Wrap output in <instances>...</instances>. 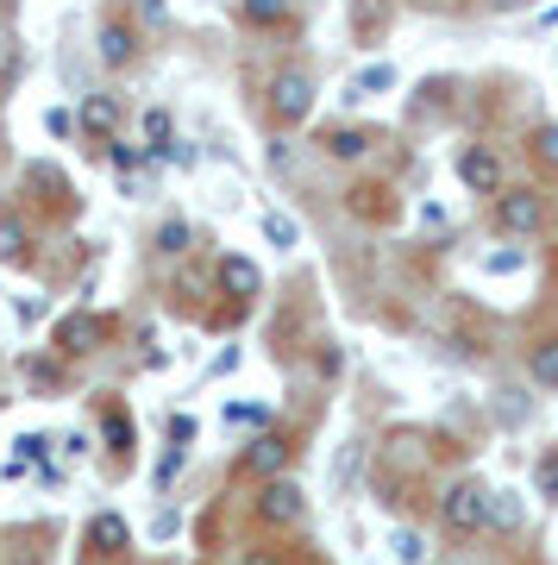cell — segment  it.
I'll use <instances>...</instances> for the list:
<instances>
[{
    "instance_id": "3",
    "label": "cell",
    "mask_w": 558,
    "mask_h": 565,
    "mask_svg": "<svg viewBox=\"0 0 558 565\" xmlns=\"http://www.w3.org/2000/svg\"><path fill=\"white\" fill-rule=\"evenodd\" d=\"M490 214H496V233H508V239H534L552 221V207H546L539 189H502L496 202H490Z\"/></svg>"
},
{
    "instance_id": "22",
    "label": "cell",
    "mask_w": 558,
    "mask_h": 565,
    "mask_svg": "<svg viewBox=\"0 0 558 565\" xmlns=\"http://www.w3.org/2000/svg\"><path fill=\"white\" fill-rule=\"evenodd\" d=\"M326 151H333V158H364V151H371V139H364V132H333V139H326Z\"/></svg>"
},
{
    "instance_id": "14",
    "label": "cell",
    "mask_w": 558,
    "mask_h": 565,
    "mask_svg": "<svg viewBox=\"0 0 558 565\" xmlns=\"http://www.w3.org/2000/svg\"><path fill=\"white\" fill-rule=\"evenodd\" d=\"M527 158H534L546 177H558V126H534V132H527Z\"/></svg>"
},
{
    "instance_id": "21",
    "label": "cell",
    "mask_w": 558,
    "mask_h": 565,
    "mask_svg": "<svg viewBox=\"0 0 558 565\" xmlns=\"http://www.w3.org/2000/svg\"><path fill=\"white\" fill-rule=\"evenodd\" d=\"M170 132H176V126H170V114H163V107H151V114H144V139H151V158H158L163 145H170Z\"/></svg>"
},
{
    "instance_id": "6",
    "label": "cell",
    "mask_w": 558,
    "mask_h": 565,
    "mask_svg": "<svg viewBox=\"0 0 558 565\" xmlns=\"http://www.w3.org/2000/svg\"><path fill=\"white\" fill-rule=\"evenodd\" d=\"M95 51H100V63H107V70H126V63H139V32L107 13V20H100V32H95Z\"/></svg>"
},
{
    "instance_id": "1",
    "label": "cell",
    "mask_w": 558,
    "mask_h": 565,
    "mask_svg": "<svg viewBox=\"0 0 558 565\" xmlns=\"http://www.w3.org/2000/svg\"><path fill=\"white\" fill-rule=\"evenodd\" d=\"M439 527H446L452 541H483V534H490V484L459 478V484L439 497Z\"/></svg>"
},
{
    "instance_id": "12",
    "label": "cell",
    "mask_w": 558,
    "mask_h": 565,
    "mask_svg": "<svg viewBox=\"0 0 558 565\" xmlns=\"http://www.w3.org/2000/svg\"><path fill=\"white\" fill-rule=\"evenodd\" d=\"M527 377H534L539 390H558V333L527 345Z\"/></svg>"
},
{
    "instance_id": "27",
    "label": "cell",
    "mask_w": 558,
    "mask_h": 565,
    "mask_svg": "<svg viewBox=\"0 0 558 565\" xmlns=\"http://www.w3.org/2000/svg\"><path fill=\"white\" fill-rule=\"evenodd\" d=\"M144 13H151V20H163V0H139Z\"/></svg>"
},
{
    "instance_id": "10",
    "label": "cell",
    "mask_w": 558,
    "mask_h": 565,
    "mask_svg": "<svg viewBox=\"0 0 558 565\" xmlns=\"http://www.w3.org/2000/svg\"><path fill=\"white\" fill-rule=\"evenodd\" d=\"M100 340H107V321H100V315H69V321H57V345L69 352V359L95 352Z\"/></svg>"
},
{
    "instance_id": "23",
    "label": "cell",
    "mask_w": 558,
    "mask_h": 565,
    "mask_svg": "<svg viewBox=\"0 0 558 565\" xmlns=\"http://www.w3.org/2000/svg\"><path fill=\"white\" fill-rule=\"evenodd\" d=\"M534 484H539V497H546V503H558V452H546V459H539Z\"/></svg>"
},
{
    "instance_id": "2",
    "label": "cell",
    "mask_w": 558,
    "mask_h": 565,
    "mask_svg": "<svg viewBox=\"0 0 558 565\" xmlns=\"http://www.w3.org/2000/svg\"><path fill=\"white\" fill-rule=\"evenodd\" d=\"M264 114H270V126H282V132H296V126H308V114H314V76L308 70H277L270 76V95H264Z\"/></svg>"
},
{
    "instance_id": "11",
    "label": "cell",
    "mask_w": 558,
    "mask_h": 565,
    "mask_svg": "<svg viewBox=\"0 0 558 565\" xmlns=\"http://www.w3.org/2000/svg\"><path fill=\"white\" fill-rule=\"evenodd\" d=\"M0 264H32V226L0 207Z\"/></svg>"
},
{
    "instance_id": "15",
    "label": "cell",
    "mask_w": 558,
    "mask_h": 565,
    "mask_svg": "<svg viewBox=\"0 0 558 565\" xmlns=\"http://www.w3.org/2000/svg\"><path fill=\"white\" fill-rule=\"evenodd\" d=\"M239 20L258 25V32H270V25L289 20V0H239Z\"/></svg>"
},
{
    "instance_id": "19",
    "label": "cell",
    "mask_w": 558,
    "mask_h": 565,
    "mask_svg": "<svg viewBox=\"0 0 558 565\" xmlns=\"http://www.w3.org/2000/svg\"><path fill=\"white\" fill-rule=\"evenodd\" d=\"M189 239H195V233H189V221H163L158 226V252H163V258H182V252H189Z\"/></svg>"
},
{
    "instance_id": "20",
    "label": "cell",
    "mask_w": 558,
    "mask_h": 565,
    "mask_svg": "<svg viewBox=\"0 0 558 565\" xmlns=\"http://www.w3.org/2000/svg\"><path fill=\"white\" fill-rule=\"evenodd\" d=\"M383 88H396V70L389 63H371L364 76H352V95H383Z\"/></svg>"
},
{
    "instance_id": "9",
    "label": "cell",
    "mask_w": 558,
    "mask_h": 565,
    "mask_svg": "<svg viewBox=\"0 0 558 565\" xmlns=\"http://www.w3.org/2000/svg\"><path fill=\"white\" fill-rule=\"evenodd\" d=\"M289 452H296V446H289V434H258V440H251V452H245V471H258V484H264V478H282Z\"/></svg>"
},
{
    "instance_id": "25",
    "label": "cell",
    "mask_w": 558,
    "mask_h": 565,
    "mask_svg": "<svg viewBox=\"0 0 558 565\" xmlns=\"http://www.w3.org/2000/svg\"><path fill=\"white\" fill-rule=\"evenodd\" d=\"M69 126H76V120H69V114H63V107H51V114H44V132H51V139H63V132H69Z\"/></svg>"
},
{
    "instance_id": "8",
    "label": "cell",
    "mask_w": 558,
    "mask_h": 565,
    "mask_svg": "<svg viewBox=\"0 0 558 565\" xmlns=\"http://www.w3.org/2000/svg\"><path fill=\"white\" fill-rule=\"evenodd\" d=\"M352 39L358 44H383L389 39V20H396V0H352Z\"/></svg>"
},
{
    "instance_id": "24",
    "label": "cell",
    "mask_w": 558,
    "mask_h": 565,
    "mask_svg": "<svg viewBox=\"0 0 558 565\" xmlns=\"http://www.w3.org/2000/svg\"><path fill=\"white\" fill-rule=\"evenodd\" d=\"M264 239L270 245H296V221H289V214H264Z\"/></svg>"
},
{
    "instance_id": "5",
    "label": "cell",
    "mask_w": 558,
    "mask_h": 565,
    "mask_svg": "<svg viewBox=\"0 0 558 565\" xmlns=\"http://www.w3.org/2000/svg\"><path fill=\"white\" fill-rule=\"evenodd\" d=\"M452 177H459V189L490 195V202L508 189V170H502V158L490 151V145H459V151H452Z\"/></svg>"
},
{
    "instance_id": "4",
    "label": "cell",
    "mask_w": 558,
    "mask_h": 565,
    "mask_svg": "<svg viewBox=\"0 0 558 565\" xmlns=\"http://www.w3.org/2000/svg\"><path fill=\"white\" fill-rule=\"evenodd\" d=\"M251 509H258L264 527H301L308 522V490H301L296 478H264Z\"/></svg>"
},
{
    "instance_id": "16",
    "label": "cell",
    "mask_w": 558,
    "mask_h": 565,
    "mask_svg": "<svg viewBox=\"0 0 558 565\" xmlns=\"http://www.w3.org/2000/svg\"><path fill=\"white\" fill-rule=\"evenodd\" d=\"M490 527H496V534H515L521 527V497L515 490H490Z\"/></svg>"
},
{
    "instance_id": "13",
    "label": "cell",
    "mask_w": 558,
    "mask_h": 565,
    "mask_svg": "<svg viewBox=\"0 0 558 565\" xmlns=\"http://www.w3.org/2000/svg\"><path fill=\"white\" fill-rule=\"evenodd\" d=\"M120 114H126L120 95H88V102H82V132H95V139H100V132H114V126H120Z\"/></svg>"
},
{
    "instance_id": "18",
    "label": "cell",
    "mask_w": 558,
    "mask_h": 565,
    "mask_svg": "<svg viewBox=\"0 0 558 565\" xmlns=\"http://www.w3.org/2000/svg\"><path fill=\"white\" fill-rule=\"evenodd\" d=\"M88 541H95L100 553H126V522L120 515H95V522H88Z\"/></svg>"
},
{
    "instance_id": "17",
    "label": "cell",
    "mask_w": 558,
    "mask_h": 565,
    "mask_svg": "<svg viewBox=\"0 0 558 565\" xmlns=\"http://www.w3.org/2000/svg\"><path fill=\"white\" fill-rule=\"evenodd\" d=\"M389 559H396V565H427V534L396 527V534H389Z\"/></svg>"
},
{
    "instance_id": "26",
    "label": "cell",
    "mask_w": 558,
    "mask_h": 565,
    "mask_svg": "<svg viewBox=\"0 0 558 565\" xmlns=\"http://www.w3.org/2000/svg\"><path fill=\"white\" fill-rule=\"evenodd\" d=\"M239 565H282V559H277V553H270V546H251V553H245Z\"/></svg>"
},
{
    "instance_id": "7",
    "label": "cell",
    "mask_w": 558,
    "mask_h": 565,
    "mask_svg": "<svg viewBox=\"0 0 558 565\" xmlns=\"http://www.w3.org/2000/svg\"><path fill=\"white\" fill-rule=\"evenodd\" d=\"M214 282H219V296H233V302H251V296L264 289L258 264H251V258H239V252H226V258L214 264Z\"/></svg>"
}]
</instances>
